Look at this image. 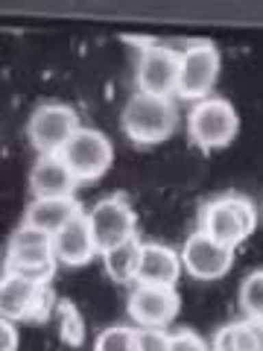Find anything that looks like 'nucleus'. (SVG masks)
<instances>
[{
  "label": "nucleus",
  "mask_w": 263,
  "mask_h": 351,
  "mask_svg": "<svg viewBox=\"0 0 263 351\" xmlns=\"http://www.w3.org/2000/svg\"><path fill=\"white\" fill-rule=\"evenodd\" d=\"M56 249H53V234L29 223H21L6 243V263L3 269H12L36 284H50L56 276Z\"/></svg>",
  "instance_id": "1"
},
{
  "label": "nucleus",
  "mask_w": 263,
  "mask_h": 351,
  "mask_svg": "<svg viewBox=\"0 0 263 351\" xmlns=\"http://www.w3.org/2000/svg\"><path fill=\"white\" fill-rule=\"evenodd\" d=\"M258 214L249 196L243 193H223L208 199L199 211V228L211 234L219 243L237 249L243 240L255 232Z\"/></svg>",
  "instance_id": "2"
},
{
  "label": "nucleus",
  "mask_w": 263,
  "mask_h": 351,
  "mask_svg": "<svg viewBox=\"0 0 263 351\" xmlns=\"http://www.w3.org/2000/svg\"><path fill=\"white\" fill-rule=\"evenodd\" d=\"M179 123V108L173 97H158L147 91H135L123 106V129L138 144H158L170 138Z\"/></svg>",
  "instance_id": "3"
},
{
  "label": "nucleus",
  "mask_w": 263,
  "mask_h": 351,
  "mask_svg": "<svg viewBox=\"0 0 263 351\" xmlns=\"http://www.w3.org/2000/svg\"><path fill=\"white\" fill-rule=\"evenodd\" d=\"M237 129H240L237 108L231 106V100L216 97V94L199 100L188 114V132L202 149L228 147L234 141Z\"/></svg>",
  "instance_id": "4"
},
{
  "label": "nucleus",
  "mask_w": 263,
  "mask_h": 351,
  "mask_svg": "<svg viewBox=\"0 0 263 351\" xmlns=\"http://www.w3.org/2000/svg\"><path fill=\"white\" fill-rule=\"evenodd\" d=\"M76 129H79V114H76L73 106L62 100H47L36 106L27 120V135L32 141V147L38 149V156L62 152Z\"/></svg>",
  "instance_id": "5"
},
{
  "label": "nucleus",
  "mask_w": 263,
  "mask_h": 351,
  "mask_svg": "<svg viewBox=\"0 0 263 351\" xmlns=\"http://www.w3.org/2000/svg\"><path fill=\"white\" fill-rule=\"evenodd\" d=\"M59 156L73 170L76 179H97V176H103L112 167L114 144L105 132L94 129V126H79Z\"/></svg>",
  "instance_id": "6"
},
{
  "label": "nucleus",
  "mask_w": 263,
  "mask_h": 351,
  "mask_svg": "<svg viewBox=\"0 0 263 351\" xmlns=\"http://www.w3.org/2000/svg\"><path fill=\"white\" fill-rule=\"evenodd\" d=\"M219 76V50L214 41H190L181 50V71L175 94L184 100H205Z\"/></svg>",
  "instance_id": "7"
},
{
  "label": "nucleus",
  "mask_w": 263,
  "mask_h": 351,
  "mask_svg": "<svg viewBox=\"0 0 263 351\" xmlns=\"http://www.w3.org/2000/svg\"><path fill=\"white\" fill-rule=\"evenodd\" d=\"M179 71H181V53L167 47L158 41H144L138 56V91L147 94H158V97H170L179 88Z\"/></svg>",
  "instance_id": "8"
},
{
  "label": "nucleus",
  "mask_w": 263,
  "mask_h": 351,
  "mask_svg": "<svg viewBox=\"0 0 263 351\" xmlns=\"http://www.w3.org/2000/svg\"><path fill=\"white\" fill-rule=\"evenodd\" d=\"M88 219H91L100 252L138 234V217L126 196H103V199H97L91 211H88Z\"/></svg>",
  "instance_id": "9"
},
{
  "label": "nucleus",
  "mask_w": 263,
  "mask_h": 351,
  "mask_svg": "<svg viewBox=\"0 0 263 351\" xmlns=\"http://www.w3.org/2000/svg\"><path fill=\"white\" fill-rule=\"evenodd\" d=\"M126 311L138 328H167L179 316V293L161 284H135L126 299Z\"/></svg>",
  "instance_id": "10"
},
{
  "label": "nucleus",
  "mask_w": 263,
  "mask_h": 351,
  "mask_svg": "<svg viewBox=\"0 0 263 351\" xmlns=\"http://www.w3.org/2000/svg\"><path fill=\"white\" fill-rule=\"evenodd\" d=\"M181 263L184 269L190 272L193 278H202V281H214V278H223L234 263V249L219 243L211 234H205L202 228L184 240V249H181Z\"/></svg>",
  "instance_id": "11"
},
{
  "label": "nucleus",
  "mask_w": 263,
  "mask_h": 351,
  "mask_svg": "<svg viewBox=\"0 0 263 351\" xmlns=\"http://www.w3.org/2000/svg\"><path fill=\"white\" fill-rule=\"evenodd\" d=\"M53 249H56V258L62 263H68V267H82L94 255H100L88 211H79L62 232L53 234Z\"/></svg>",
  "instance_id": "12"
},
{
  "label": "nucleus",
  "mask_w": 263,
  "mask_h": 351,
  "mask_svg": "<svg viewBox=\"0 0 263 351\" xmlns=\"http://www.w3.org/2000/svg\"><path fill=\"white\" fill-rule=\"evenodd\" d=\"M76 182L79 179L73 176V170L64 164V158L59 152L38 156L36 164H32V170H29L32 196H73Z\"/></svg>",
  "instance_id": "13"
},
{
  "label": "nucleus",
  "mask_w": 263,
  "mask_h": 351,
  "mask_svg": "<svg viewBox=\"0 0 263 351\" xmlns=\"http://www.w3.org/2000/svg\"><path fill=\"white\" fill-rule=\"evenodd\" d=\"M184 269L181 252H175L167 243H144L140 255V269L135 284H161V287H175Z\"/></svg>",
  "instance_id": "14"
},
{
  "label": "nucleus",
  "mask_w": 263,
  "mask_h": 351,
  "mask_svg": "<svg viewBox=\"0 0 263 351\" xmlns=\"http://www.w3.org/2000/svg\"><path fill=\"white\" fill-rule=\"evenodd\" d=\"M82 208L76 202V196H32L24 211V223L44 228L47 234H56Z\"/></svg>",
  "instance_id": "15"
},
{
  "label": "nucleus",
  "mask_w": 263,
  "mask_h": 351,
  "mask_svg": "<svg viewBox=\"0 0 263 351\" xmlns=\"http://www.w3.org/2000/svg\"><path fill=\"white\" fill-rule=\"evenodd\" d=\"M41 287L44 284L29 281L12 269H3V281H0V313H3V319H12V322L27 319L29 307L36 304Z\"/></svg>",
  "instance_id": "16"
},
{
  "label": "nucleus",
  "mask_w": 263,
  "mask_h": 351,
  "mask_svg": "<svg viewBox=\"0 0 263 351\" xmlns=\"http://www.w3.org/2000/svg\"><path fill=\"white\" fill-rule=\"evenodd\" d=\"M140 255H144V243L138 240V234H135V237H129V240H123V243L112 246V249L100 252L105 272H108V276H112L114 281H120V284L138 281Z\"/></svg>",
  "instance_id": "17"
},
{
  "label": "nucleus",
  "mask_w": 263,
  "mask_h": 351,
  "mask_svg": "<svg viewBox=\"0 0 263 351\" xmlns=\"http://www.w3.org/2000/svg\"><path fill=\"white\" fill-rule=\"evenodd\" d=\"M211 351H255V334H251L249 319H234L216 328Z\"/></svg>",
  "instance_id": "18"
},
{
  "label": "nucleus",
  "mask_w": 263,
  "mask_h": 351,
  "mask_svg": "<svg viewBox=\"0 0 263 351\" xmlns=\"http://www.w3.org/2000/svg\"><path fill=\"white\" fill-rule=\"evenodd\" d=\"M56 316H59V334L68 346H82L85 343V319L71 299H59L56 304Z\"/></svg>",
  "instance_id": "19"
},
{
  "label": "nucleus",
  "mask_w": 263,
  "mask_h": 351,
  "mask_svg": "<svg viewBox=\"0 0 263 351\" xmlns=\"http://www.w3.org/2000/svg\"><path fill=\"white\" fill-rule=\"evenodd\" d=\"M94 351H138V328L108 325L94 337Z\"/></svg>",
  "instance_id": "20"
},
{
  "label": "nucleus",
  "mask_w": 263,
  "mask_h": 351,
  "mask_svg": "<svg viewBox=\"0 0 263 351\" xmlns=\"http://www.w3.org/2000/svg\"><path fill=\"white\" fill-rule=\"evenodd\" d=\"M240 304L249 319H263V267L251 269L240 284Z\"/></svg>",
  "instance_id": "21"
},
{
  "label": "nucleus",
  "mask_w": 263,
  "mask_h": 351,
  "mask_svg": "<svg viewBox=\"0 0 263 351\" xmlns=\"http://www.w3.org/2000/svg\"><path fill=\"white\" fill-rule=\"evenodd\" d=\"M138 351H170L167 328H138Z\"/></svg>",
  "instance_id": "22"
},
{
  "label": "nucleus",
  "mask_w": 263,
  "mask_h": 351,
  "mask_svg": "<svg viewBox=\"0 0 263 351\" xmlns=\"http://www.w3.org/2000/svg\"><path fill=\"white\" fill-rule=\"evenodd\" d=\"M170 351H211V346L193 328H179L170 334Z\"/></svg>",
  "instance_id": "23"
},
{
  "label": "nucleus",
  "mask_w": 263,
  "mask_h": 351,
  "mask_svg": "<svg viewBox=\"0 0 263 351\" xmlns=\"http://www.w3.org/2000/svg\"><path fill=\"white\" fill-rule=\"evenodd\" d=\"M21 346V334L12 319H3L0 322V351H18Z\"/></svg>",
  "instance_id": "24"
},
{
  "label": "nucleus",
  "mask_w": 263,
  "mask_h": 351,
  "mask_svg": "<svg viewBox=\"0 0 263 351\" xmlns=\"http://www.w3.org/2000/svg\"><path fill=\"white\" fill-rule=\"evenodd\" d=\"M249 325H251V334H255V351H263V319H249Z\"/></svg>",
  "instance_id": "25"
}]
</instances>
